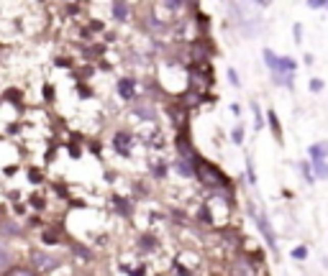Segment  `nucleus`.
I'll return each mask as SVG.
<instances>
[{"label":"nucleus","mask_w":328,"mask_h":276,"mask_svg":"<svg viewBox=\"0 0 328 276\" xmlns=\"http://www.w3.org/2000/svg\"><path fill=\"white\" fill-rule=\"evenodd\" d=\"M195 174H200V179H203L208 187H213V189H223V187H226V177H223V171H221V169H216L210 161L198 159V161H195Z\"/></svg>","instance_id":"1"},{"label":"nucleus","mask_w":328,"mask_h":276,"mask_svg":"<svg viewBox=\"0 0 328 276\" xmlns=\"http://www.w3.org/2000/svg\"><path fill=\"white\" fill-rule=\"evenodd\" d=\"M31 263L36 266V271L46 273V271H54V268L59 266V258L52 256V253H44V250H34V253H31Z\"/></svg>","instance_id":"2"},{"label":"nucleus","mask_w":328,"mask_h":276,"mask_svg":"<svg viewBox=\"0 0 328 276\" xmlns=\"http://www.w3.org/2000/svg\"><path fill=\"white\" fill-rule=\"evenodd\" d=\"M254 212V210H251ZM254 222L259 225V230H262V235H264V240H267V245L277 253V238H274V230H272V225H269V220L262 215V212H254Z\"/></svg>","instance_id":"3"},{"label":"nucleus","mask_w":328,"mask_h":276,"mask_svg":"<svg viewBox=\"0 0 328 276\" xmlns=\"http://www.w3.org/2000/svg\"><path fill=\"white\" fill-rule=\"evenodd\" d=\"M113 146H115V151L121 154V156H131V146H133V136L128 133V131H118L115 136H113Z\"/></svg>","instance_id":"4"},{"label":"nucleus","mask_w":328,"mask_h":276,"mask_svg":"<svg viewBox=\"0 0 328 276\" xmlns=\"http://www.w3.org/2000/svg\"><path fill=\"white\" fill-rule=\"evenodd\" d=\"M231 276H256L254 271V263L249 258H236L231 263Z\"/></svg>","instance_id":"5"},{"label":"nucleus","mask_w":328,"mask_h":276,"mask_svg":"<svg viewBox=\"0 0 328 276\" xmlns=\"http://www.w3.org/2000/svg\"><path fill=\"white\" fill-rule=\"evenodd\" d=\"M118 95L123 100H133L136 97V80L133 77H121L118 80Z\"/></svg>","instance_id":"6"},{"label":"nucleus","mask_w":328,"mask_h":276,"mask_svg":"<svg viewBox=\"0 0 328 276\" xmlns=\"http://www.w3.org/2000/svg\"><path fill=\"white\" fill-rule=\"evenodd\" d=\"M308 154H310L313 164H315V161H325V159H328V141H318V143H313Z\"/></svg>","instance_id":"7"},{"label":"nucleus","mask_w":328,"mask_h":276,"mask_svg":"<svg viewBox=\"0 0 328 276\" xmlns=\"http://www.w3.org/2000/svg\"><path fill=\"white\" fill-rule=\"evenodd\" d=\"M11 263H13V250L6 245V243H0V271H11Z\"/></svg>","instance_id":"8"},{"label":"nucleus","mask_w":328,"mask_h":276,"mask_svg":"<svg viewBox=\"0 0 328 276\" xmlns=\"http://www.w3.org/2000/svg\"><path fill=\"white\" fill-rule=\"evenodd\" d=\"M175 169H177V174H180V177H185V179H193V177H195V166H193V161L177 159V161H175Z\"/></svg>","instance_id":"9"},{"label":"nucleus","mask_w":328,"mask_h":276,"mask_svg":"<svg viewBox=\"0 0 328 276\" xmlns=\"http://www.w3.org/2000/svg\"><path fill=\"white\" fill-rule=\"evenodd\" d=\"M113 16H115L118 21H126V18L131 16V6H128V3H113Z\"/></svg>","instance_id":"10"},{"label":"nucleus","mask_w":328,"mask_h":276,"mask_svg":"<svg viewBox=\"0 0 328 276\" xmlns=\"http://www.w3.org/2000/svg\"><path fill=\"white\" fill-rule=\"evenodd\" d=\"M115 207H118V212H121L123 217H131V212H133L131 199H121V197H115Z\"/></svg>","instance_id":"11"},{"label":"nucleus","mask_w":328,"mask_h":276,"mask_svg":"<svg viewBox=\"0 0 328 276\" xmlns=\"http://www.w3.org/2000/svg\"><path fill=\"white\" fill-rule=\"evenodd\" d=\"M6 276H39L34 268H26V266H13Z\"/></svg>","instance_id":"12"},{"label":"nucleus","mask_w":328,"mask_h":276,"mask_svg":"<svg viewBox=\"0 0 328 276\" xmlns=\"http://www.w3.org/2000/svg\"><path fill=\"white\" fill-rule=\"evenodd\" d=\"M151 174L156 179H164V177H167V164H164V161H154L151 164Z\"/></svg>","instance_id":"13"},{"label":"nucleus","mask_w":328,"mask_h":276,"mask_svg":"<svg viewBox=\"0 0 328 276\" xmlns=\"http://www.w3.org/2000/svg\"><path fill=\"white\" fill-rule=\"evenodd\" d=\"M313 174H315L318 179H328V164H325V161H315V164H313Z\"/></svg>","instance_id":"14"},{"label":"nucleus","mask_w":328,"mask_h":276,"mask_svg":"<svg viewBox=\"0 0 328 276\" xmlns=\"http://www.w3.org/2000/svg\"><path fill=\"white\" fill-rule=\"evenodd\" d=\"M264 62H267V67L274 72L277 69V62H279V57H274V52H269V49H264Z\"/></svg>","instance_id":"15"},{"label":"nucleus","mask_w":328,"mask_h":276,"mask_svg":"<svg viewBox=\"0 0 328 276\" xmlns=\"http://www.w3.org/2000/svg\"><path fill=\"white\" fill-rule=\"evenodd\" d=\"M269 115V126H272V131H274V136L279 138V120H277V115L274 113H267Z\"/></svg>","instance_id":"16"},{"label":"nucleus","mask_w":328,"mask_h":276,"mask_svg":"<svg viewBox=\"0 0 328 276\" xmlns=\"http://www.w3.org/2000/svg\"><path fill=\"white\" fill-rule=\"evenodd\" d=\"M305 256H308V248H305V245H300V248L292 250V258H297V261H302Z\"/></svg>","instance_id":"17"},{"label":"nucleus","mask_w":328,"mask_h":276,"mask_svg":"<svg viewBox=\"0 0 328 276\" xmlns=\"http://www.w3.org/2000/svg\"><path fill=\"white\" fill-rule=\"evenodd\" d=\"M231 138H233V143H241V141H244V128L239 126V128L233 131V136H231Z\"/></svg>","instance_id":"18"},{"label":"nucleus","mask_w":328,"mask_h":276,"mask_svg":"<svg viewBox=\"0 0 328 276\" xmlns=\"http://www.w3.org/2000/svg\"><path fill=\"white\" fill-rule=\"evenodd\" d=\"M310 90H313V92H320V90H323V82H320V80H310Z\"/></svg>","instance_id":"19"},{"label":"nucleus","mask_w":328,"mask_h":276,"mask_svg":"<svg viewBox=\"0 0 328 276\" xmlns=\"http://www.w3.org/2000/svg\"><path fill=\"white\" fill-rule=\"evenodd\" d=\"M228 80H231V85H236V87H239V77H236V69H228Z\"/></svg>","instance_id":"20"},{"label":"nucleus","mask_w":328,"mask_h":276,"mask_svg":"<svg viewBox=\"0 0 328 276\" xmlns=\"http://www.w3.org/2000/svg\"><path fill=\"white\" fill-rule=\"evenodd\" d=\"M302 174H305V182H313L315 177L310 174V169H308V164H302Z\"/></svg>","instance_id":"21"},{"label":"nucleus","mask_w":328,"mask_h":276,"mask_svg":"<svg viewBox=\"0 0 328 276\" xmlns=\"http://www.w3.org/2000/svg\"><path fill=\"white\" fill-rule=\"evenodd\" d=\"M308 6H310V8H323V6H325V0H310Z\"/></svg>","instance_id":"22"}]
</instances>
